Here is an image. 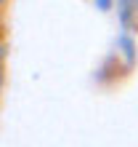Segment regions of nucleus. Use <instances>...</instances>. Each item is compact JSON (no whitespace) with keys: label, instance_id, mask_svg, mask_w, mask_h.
Here are the masks:
<instances>
[{"label":"nucleus","instance_id":"1","mask_svg":"<svg viewBox=\"0 0 138 147\" xmlns=\"http://www.w3.org/2000/svg\"><path fill=\"white\" fill-rule=\"evenodd\" d=\"M0 56H3V46H0Z\"/></svg>","mask_w":138,"mask_h":147}]
</instances>
